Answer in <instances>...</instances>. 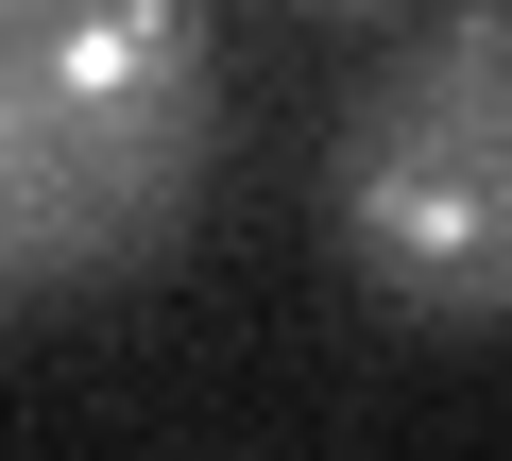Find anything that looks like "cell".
Listing matches in <instances>:
<instances>
[{
    "mask_svg": "<svg viewBox=\"0 0 512 461\" xmlns=\"http://www.w3.org/2000/svg\"><path fill=\"white\" fill-rule=\"evenodd\" d=\"M308 18H393V0H308Z\"/></svg>",
    "mask_w": 512,
    "mask_h": 461,
    "instance_id": "cell-3",
    "label": "cell"
},
{
    "mask_svg": "<svg viewBox=\"0 0 512 461\" xmlns=\"http://www.w3.org/2000/svg\"><path fill=\"white\" fill-rule=\"evenodd\" d=\"M325 205L410 325H512V0H444L359 86Z\"/></svg>",
    "mask_w": 512,
    "mask_h": 461,
    "instance_id": "cell-2",
    "label": "cell"
},
{
    "mask_svg": "<svg viewBox=\"0 0 512 461\" xmlns=\"http://www.w3.org/2000/svg\"><path fill=\"white\" fill-rule=\"evenodd\" d=\"M222 154L205 0H0V325L171 257Z\"/></svg>",
    "mask_w": 512,
    "mask_h": 461,
    "instance_id": "cell-1",
    "label": "cell"
}]
</instances>
